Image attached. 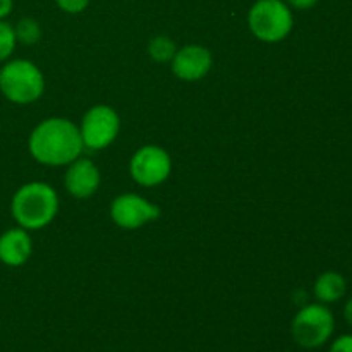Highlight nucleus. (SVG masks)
<instances>
[{
    "label": "nucleus",
    "mask_w": 352,
    "mask_h": 352,
    "mask_svg": "<svg viewBox=\"0 0 352 352\" xmlns=\"http://www.w3.org/2000/svg\"><path fill=\"white\" fill-rule=\"evenodd\" d=\"M14 33H16L17 43L36 45L41 40V26L33 17H23L17 21V24L14 26Z\"/></svg>",
    "instance_id": "nucleus-14"
},
{
    "label": "nucleus",
    "mask_w": 352,
    "mask_h": 352,
    "mask_svg": "<svg viewBox=\"0 0 352 352\" xmlns=\"http://www.w3.org/2000/svg\"><path fill=\"white\" fill-rule=\"evenodd\" d=\"M347 282L337 272H325L316 278L315 285H313V292L318 302L322 305H332V302L340 301L346 296Z\"/></svg>",
    "instance_id": "nucleus-12"
},
{
    "label": "nucleus",
    "mask_w": 352,
    "mask_h": 352,
    "mask_svg": "<svg viewBox=\"0 0 352 352\" xmlns=\"http://www.w3.org/2000/svg\"><path fill=\"white\" fill-rule=\"evenodd\" d=\"M0 71H2V65H0Z\"/></svg>",
    "instance_id": "nucleus-21"
},
{
    "label": "nucleus",
    "mask_w": 352,
    "mask_h": 352,
    "mask_svg": "<svg viewBox=\"0 0 352 352\" xmlns=\"http://www.w3.org/2000/svg\"><path fill=\"white\" fill-rule=\"evenodd\" d=\"M16 33H14V26L7 23L6 19L0 21V64L7 62L10 55L16 50Z\"/></svg>",
    "instance_id": "nucleus-15"
},
{
    "label": "nucleus",
    "mask_w": 352,
    "mask_h": 352,
    "mask_svg": "<svg viewBox=\"0 0 352 352\" xmlns=\"http://www.w3.org/2000/svg\"><path fill=\"white\" fill-rule=\"evenodd\" d=\"M344 318H346L347 325H349L352 329V298L349 299V301H347L346 308H344Z\"/></svg>",
    "instance_id": "nucleus-20"
},
{
    "label": "nucleus",
    "mask_w": 352,
    "mask_h": 352,
    "mask_svg": "<svg viewBox=\"0 0 352 352\" xmlns=\"http://www.w3.org/2000/svg\"><path fill=\"white\" fill-rule=\"evenodd\" d=\"M14 0H0V21L6 19L10 12H12Z\"/></svg>",
    "instance_id": "nucleus-19"
},
{
    "label": "nucleus",
    "mask_w": 352,
    "mask_h": 352,
    "mask_svg": "<svg viewBox=\"0 0 352 352\" xmlns=\"http://www.w3.org/2000/svg\"><path fill=\"white\" fill-rule=\"evenodd\" d=\"M213 65V55L203 45H186L177 48L170 62L175 78L186 82H196L205 78Z\"/></svg>",
    "instance_id": "nucleus-9"
},
{
    "label": "nucleus",
    "mask_w": 352,
    "mask_h": 352,
    "mask_svg": "<svg viewBox=\"0 0 352 352\" xmlns=\"http://www.w3.org/2000/svg\"><path fill=\"white\" fill-rule=\"evenodd\" d=\"M33 254V241L30 230L23 227H12L0 234V263L17 268L28 263Z\"/></svg>",
    "instance_id": "nucleus-11"
},
{
    "label": "nucleus",
    "mask_w": 352,
    "mask_h": 352,
    "mask_svg": "<svg viewBox=\"0 0 352 352\" xmlns=\"http://www.w3.org/2000/svg\"><path fill=\"white\" fill-rule=\"evenodd\" d=\"M160 213V206L134 192H124L117 196L110 205V219L117 227L126 230L141 229L146 223L158 220Z\"/></svg>",
    "instance_id": "nucleus-8"
},
{
    "label": "nucleus",
    "mask_w": 352,
    "mask_h": 352,
    "mask_svg": "<svg viewBox=\"0 0 352 352\" xmlns=\"http://www.w3.org/2000/svg\"><path fill=\"white\" fill-rule=\"evenodd\" d=\"M79 133L86 150H105L120 133L119 113L116 109L103 103L89 107L79 124Z\"/></svg>",
    "instance_id": "nucleus-6"
},
{
    "label": "nucleus",
    "mask_w": 352,
    "mask_h": 352,
    "mask_svg": "<svg viewBox=\"0 0 352 352\" xmlns=\"http://www.w3.org/2000/svg\"><path fill=\"white\" fill-rule=\"evenodd\" d=\"M175 52H177V45L167 34H158V36H153L148 43V55L153 58L158 64H167V62H172Z\"/></svg>",
    "instance_id": "nucleus-13"
},
{
    "label": "nucleus",
    "mask_w": 352,
    "mask_h": 352,
    "mask_svg": "<svg viewBox=\"0 0 352 352\" xmlns=\"http://www.w3.org/2000/svg\"><path fill=\"white\" fill-rule=\"evenodd\" d=\"M45 91V76L34 62L12 58L3 62L0 71V93L16 105H30L41 98Z\"/></svg>",
    "instance_id": "nucleus-3"
},
{
    "label": "nucleus",
    "mask_w": 352,
    "mask_h": 352,
    "mask_svg": "<svg viewBox=\"0 0 352 352\" xmlns=\"http://www.w3.org/2000/svg\"><path fill=\"white\" fill-rule=\"evenodd\" d=\"M129 174L133 181L143 188L164 184L172 174L170 155L158 144H144L131 157Z\"/></svg>",
    "instance_id": "nucleus-7"
},
{
    "label": "nucleus",
    "mask_w": 352,
    "mask_h": 352,
    "mask_svg": "<svg viewBox=\"0 0 352 352\" xmlns=\"http://www.w3.org/2000/svg\"><path fill=\"white\" fill-rule=\"evenodd\" d=\"M248 26L263 43H280L294 28L292 9L284 0H256L248 12Z\"/></svg>",
    "instance_id": "nucleus-4"
},
{
    "label": "nucleus",
    "mask_w": 352,
    "mask_h": 352,
    "mask_svg": "<svg viewBox=\"0 0 352 352\" xmlns=\"http://www.w3.org/2000/svg\"><path fill=\"white\" fill-rule=\"evenodd\" d=\"M58 213V195L50 184L26 182L12 195L10 215L26 230H41L54 222Z\"/></svg>",
    "instance_id": "nucleus-2"
},
{
    "label": "nucleus",
    "mask_w": 352,
    "mask_h": 352,
    "mask_svg": "<svg viewBox=\"0 0 352 352\" xmlns=\"http://www.w3.org/2000/svg\"><path fill=\"white\" fill-rule=\"evenodd\" d=\"M285 3H287L291 9H296V10H308V9H313V7L318 3V0H284Z\"/></svg>",
    "instance_id": "nucleus-18"
},
{
    "label": "nucleus",
    "mask_w": 352,
    "mask_h": 352,
    "mask_svg": "<svg viewBox=\"0 0 352 352\" xmlns=\"http://www.w3.org/2000/svg\"><path fill=\"white\" fill-rule=\"evenodd\" d=\"M333 313L322 302L302 306L291 323L292 339L302 349H318L325 346L333 336Z\"/></svg>",
    "instance_id": "nucleus-5"
},
{
    "label": "nucleus",
    "mask_w": 352,
    "mask_h": 352,
    "mask_svg": "<svg viewBox=\"0 0 352 352\" xmlns=\"http://www.w3.org/2000/svg\"><path fill=\"white\" fill-rule=\"evenodd\" d=\"M58 9L65 14H79L86 10L89 6V0H55Z\"/></svg>",
    "instance_id": "nucleus-16"
},
{
    "label": "nucleus",
    "mask_w": 352,
    "mask_h": 352,
    "mask_svg": "<svg viewBox=\"0 0 352 352\" xmlns=\"http://www.w3.org/2000/svg\"><path fill=\"white\" fill-rule=\"evenodd\" d=\"M329 352H352V336L346 333V336L337 337L330 346Z\"/></svg>",
    "instance_id": "nucleus-17"
},
{
    "label": "nucleus",
    "mask_w": 352,
    "mask_h": 352,
    "mask_svg": "<svg viewBox=\"0 0 352 352\" xmlns=\"http://www.w3.org/2000/svg\"><path fill=\"white\" fill-rule=\"evenodd\" d=\"M102 184L100 168L89 158L78 157L67 165L64 175V186L69 195L76 199H88L98 191Z\"/></svg>",
    "instance_id": "nucleus-10"
},
{
    "label": "nucleus",
    "mask_w": 352,
    "mask_h": 352,
    "mask_svg": "<svg viewBox=\"0 0 352 352\" xmlns=\"http://www.w3.org/2000/svg\"><path fill=\"white\" fill-rule=\"evenodd\" d=\"M30 155L47 167H65L81 157L82 144L79 126L65 117H48L34 126L28 138Z\"/></svg>",
    "instance_id": "nucleus-1"
}]
</instances>
